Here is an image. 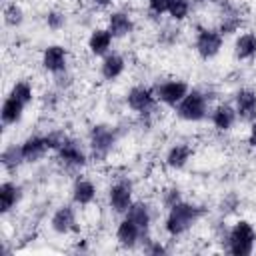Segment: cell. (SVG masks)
I'll use <instances>...</instances> for the list:
<instances>
[{
    "instance_id": "4dcf8cb0",
    "label": "cell",
    "mask_w": 256,
    "mask_h": 256,
    "mask_svg": "<svg viewBox=\"0 0 256 256\" xmlns=\"http://www.w3.org/2000/svg\"><path fill=\"white\" fill-rule=\"evenodd\" d=\"M180 200H184V192H182V188L178 184H166L158 194V202H160V206L164 210L176 206Z\"/></svg>"
},
{
    "instance_id": "6da1fadb",
    "label": "cell",
    "mask_w": 256,
    "mask_h": 256,
    "mask_svg": "<svg viewBox=\"0 0 256 256\" xmlns=\"http://www.w3.org/2000/svg\"><path fill=\"white\" fill-rule=\"evenodd\" d=\"M208 208L200 202L194 200H180L176 206L166 210L164 222H162V230L168 238L176 240L182 238L184 234H188L204 216H206Z\"/></svg>"
},
{
    "instance_id": "484cf974",
    "label": "cell",
    "mask_w": 256,
    "mask_h": 256,
    "mask_svg": "<svg viewBox=\"0 0 256 256\" xmlns=\"http://www.w3.org/2000/svg\"><path fill=\"white\" fill-rule=\"evenodd\" d=\"M0 164H2V170L8 174V172H16L20 166H24V156H22V148H20V142H10L2 148L0 152Z\"/></svg>"
},
{
    "instance_id": "8992f818",
    "label": "cell",
    "mask_w": 256,
    "mask_h": 256,
    "mask_svg": "<svg viewBox=\"0 0 256 256\" xmlns=\"http://www.w3.org/2000/svg\"><path fill=\"white\" fill-rule=\"evenodd\" d=\"M124 106L138 118H152L160 104H158V98L152 86L134 84L124 94Z\"/></svg>"
},
{
    "instance_id": "52a82bcc",
    "label": "cell",
    "mask_w": 256,
    "mask_h": 256,
    "mask_svg": "<svg viewBox=\"0 0 256 256\" xmlns=\"http://www.w3.org/2000/svg\"><path fill=\"white\" fill-rule=\"evenodd\" d=\"M216 10H218V24L216 28L224 38L236 36L238 32L244 30L246 24V14L244 8L236 0H212Z\"/></svg>"
},
{
    "instance_id": "74e56055",
    "label": "cell",
    "mask_w": 256,
    "mask_h": 256,
    "mask_svg": "<svg viewBox=\"0 0 256 256\" xmlns=\"http://www.w3.org/2000/svg\"><path fill=\"white\" fill-rule=\"evenodd\" d=\"M248 126L250 128H248V134H246V144H248V148L256 150V120L252 124H248Z\"/></svg>"
},
{
    "instance_id": "4fadbf2b",
    "label": "cell",
    "mask_w": 256,
    "mask_h": 256,
    "mask_svg": "<svg viewBox=\"0 0 256 256\" xmlns=\"http://www.w3.org/2000/svg\"><path fill=\"white\" fill-rule=\"evenodd\" d=\"M114 238H116V244L122 248V250H136V248H142V244L148 240L144 236V232L128 218V216H120L118 224H116V230H114Z\"/></svg>"
},
{
    "instance_id": "603a6c76",
    "label": "cell",
    "mask_w": 256,
    "mask_h": 256,
    "mask_svg": "<svg viewBox=\"0 0 256 256\" xmlns=\"http://www.w3.org/2000/svg\"><path fill=\"white\" fill-rule=\"evenodd\" d=\"M24 198V188L12 178H4L0 182V212L2 216H8Z\"/></svg>"
},
{
    "instance_id": "d590c367",
    "label": "cell",
    "mask_w": 256,
    "mask_h": 256,
    "mask_svg": "<svg viewBox=\"0 0 256 256\" xmlns=\"http://www.w3.org/2000/svg\"><path fill=\"white\" fill-rule=\"evenodd\" d=\"M146 12L152 18H162L168 12V0H146Z\"/></svg>"
},
{
    "instance_id": "83f0119b",
    "label": "cell",
    "mask_w": 256,
    "mask_h": 256,
    "mask_svg": "<svg viewBox=\"0 0 256 256\" xmlns=\"http://www.w3.org/2000/svg\"><path fill=\"white\" fill-rule=\"evenodd\" d=\"M8 94L14 96V98H18V100H20L22 104H26V106L34 104V100H36V88H34V84H32L30 80H26V78L14 80L12 86H10V90H8Z\"/></svg>"
},
{
    "instance_id": "9a60e30c",
    "label": "cell",
    "mask_w": 256,
    "mask_h": 256,
    "mask_svg": "<svg viewBox=\"0 0 256 256\" xmlns=\"http://www.w3.org/2000/svg\"><path fill=\"white\" fill-rule=\"evenodd\" d=\"M104 26L110 30V34L114 36V40H124V38H128V36L134 34V30H136V20H134V16H132L128 10H124V8H114V10L108 12Z\"/></svg>"
},
{
    "instance_id": "7402d4cb",
    "label": "cell",
    "mask_w": 256,
    "mask_h": 256,
    "mask_svg": "<svg viewBox=\"0 0 256 256\" xmlns=\"http://www.w3.org/2000/svg\"><path fill=\"white\" fill-rule=\"evenodd\" d=\"M192 158H194V148L190 146V142H174L164 152V166L172 172H180L190 164Z\"/></svg>"
},
{
    "instance_id": "ac0fdd59",
    "label": "cell",
    "mask_w": 256,
    "mask_h": 256,
    "mask_svg": "<svg viewBox=\"0 0 256 256\" xmlns=\"http://www.w3.org/2000/svg\"><path fill=\"white\" fill-rule=\"evenodd\" d=\"M208 120H210V126L216 130V132H230L236 122H238V114H236V108L232 102H216L212 108H210V114H208Z\"/></svg>"
},
{
    "instance_id": "d6986e66",
    "label": "cell",
    "mask_w": 256,
    "mask_h": 256,
    "mask_svg": "<svg viewBox=\"0 0 256 256\" xmlns=\"http://www.w3.org/2000/svg\"><path fill=\"white\" fill-rule=\"evenodd\" d=\"M114 36L106 26H94L86 38V50L92 58H102L114 50Z\"/></svg>"
},
{
    "instance_id": "f35d334b",
    "label": "cell",
    "mask_w": 256,
    "mask_h": 256,
    "mask_svg": "<svg viewBox=\"0 0 256 256\" xmlns=\"http://www.w3.org/2000/svg\"><path fill=\"white\" fill-rule=\"evenodd\" d=\"M114 2H116V0H92V4H94L96 8H110Z\"/></svg>"
},
{
    "instance_id": "d6a6232c",
    "label": "cell",
    "mask_w": 256,
    "mask_h": 256,
    "mask_svg": "<svg viewBox=\"0 0 256 256\" xmlns=\"http://www.w3.org/2000/svg\"><path fill=\"white\" fill-rule=\"evenodd\" d=\"M240 204H242V200H240V196H238L236 192H226V194L220 198V202H218V212H220L222 216H228V214L236 212V210L240 208Z\"/></svg>"
},
{
    "instance_id": "2e32d148",
    "label": "cell",
    "mask_w": 256,
    "mask_h": 256,
    "mask_svg": "<svg viewBox=\"0 0 256 256\" xmlns=\"http://www.w3.org/2000/svg\"><path fill=\"white\" fill-rule=\"evenodd\" d=\"M20 148H22V156L26 164H38L50 154V146H48L44 132H32L24 136L20 140Z\"/></svg>"
},
{
    "instance_id": "8d00e7d4",
    "label": "cell",
    "mask_w": 256,
    "mask_h": 256,
    "mask_svg": "<svg viewBox=\"0 0 256 256\" xmlns=\"http://www.w3.org/2000/svg\"><path fill=\"white\" fill-rule=\"evenodd\" d=\"M60 98H62V94H60L58 90L46 92V94L42 96V108H44V110H54V108L60 104Z\"/></svg>"
},
{
    "instance_id": "e0dca14e",
    "label": "cell",
    "mask_w": 256,
    "mask_h": 256,
    "mask_svg": "<svg viewBox=\"0 0 256 256\" xmlns=\"http://www.w3.org/2000/svg\"><path fill=\"white\" fill-rule=\"evenodd\" d=\"M232 104L236 108L238 114V122L244 124H252L256 120V90L250 86H240L234 96H232Z\"/></svg>"
},
{
    "instance_id": "1f68e13d",
    "label": "cell",
    "mask_w": 256,
    "mask_h": 256,
    "mask_svg": "<svg viewBox=\"0 0 256 256\" xmlns=\"http://www.w3.org/2000/svg\"><path fill=\"white\" fill-rule=\"evenodd\" d=\"M182 36V30L176 22H170L166 26H162V30L158 32V42L164 44V46H174Z\"/></svg>"
},
{
    "instance_id": "277c9868",
    "label": "cell",
    "mask_w": 256,
    "mask_h": 256,
    "mask_svg": "<svg viewBox=\"0 0 256 256\" xmlns=\"http://www.w3.org/2000/svg\"><path fill=\"white\" fill-rule=\"evenodd\" d=\"M256 248V228L250 220L238 218L230 224L226 240L222 242V250L230 256H250Z\"/></svg>"
},
{
    "instance_id": "f1b7e54d",
    "label": "cell",
    "mask_w": 256,
    "mask_h": 256,
    "mask_svg": "<svg viewBox=\"0 0 256 256\" xmlns=\"http://www.w3.org/2000/svg\"><path fill=\"white\" fill-rule=\"evenodd\" d=\"M192 0H168V20L170 22H176V24H182L190 18L192 14Z\"/></svg>"
},
{
    "instance_id": "44dd1931",
    "label": "cell",
    "mask_w": 256,
    "mask_h": 256,
    "mask_svg": "<svg viewBox=\"0 0 256 256\" xmlns=\"http://www.w3.org/2000/svg\"><path fill=\"white\" fill-rule=\"evenodd\" d=\"M124 216H128V218L144 232L146 238H152V236H150V232H152V222H154V206H152V202H148V200H144V198H136Z\"/></svg>"
},
{
    "instance_id": "e575fe53",
    "label": "cell",
    "mask_w": 256,
    "mask_h": 256,
    "mask_svg": "<svg viewBox=\"0 0 256 256\" xmlns=\"http://www.w3.org/2000/svg\"><path fill=\"white\" fill-rule=\"evenodd\" d=\"M142 252L152 254V256H162V254H168V252H170V248L166 246V242H164V240L148 238V240L142 244Z\"/></svg>"
},
{
    "instance_id": "30bf717a",
    "label": "cell",
    "mask_w": 256,
    "mask_h": 256,
    "mask_svg": "<svg viewBox=\"0 0 256 256\" xmlns=\"http://www.w3.org/2000/svg\"><path fill=\"white\" fill-rule=\"evenodd\" d=\"M152 88L156 92L158 104L174 110L180 104V100L190 92L192 86L184 78H180V76H168V78H158L152 84Z\"/></svg>"
},
{
    "instance_id": "5b68a950",
    "label": "cell",
    "mask_w": 256,
    "mask_h": 256,
    "mask_svg": "<svg viewBox=\"0 0 256 256\" xmlns=\"http://www.w3.org/2000/svg\"><path fill=\"white\" fill-rule=\"evenodd\" d=\"M54 156H56V162L64 170H70V172L84 170L90 164V160H92L90 158V152H88V146L80 138H76L72 134H68L64 138V142L58 146V150L54 152Z\"/></svg>"
},
{
    "instance_id": "4316f807",
    "label": "cell",
    "mask_w": 256,
    "mask_h": 256,
    "mask_svg": "<svg viewBox=\"0 0 256 256\" xmlns=\"http://www.w3.org/2000/svg\"><path fill=\"white\" fill-rule=\"evenodd\" d=\"M2 22H4V26L12 28V30H18L26 22L24 8L16 0H6L4 2V8H2Z\"/></svg>"
},
{
    "instance_id": "ffe728a7",
    "label": "cell",
    "mask_w": 256,
    "mask_h": 256,
    "mask_svg": "<svg viewBox=\"0 0 256 256\" xmlns=\"http://www.w3.org/2000/svg\"><path fill=\"white\" fill-rule=\"evenodd\" d=\"M128 68V62H126V56L118 50H112L108 52L106 56L100 58V64H98V76L104 80V82H116L118 78L124 76Z\"/></svg>"
},
{
    "instance_id": "7a4b0ae2",
    "label": "cell",
    "mask_w": 256,
    "mask_h": 256,
    "mask_svg": "<svg viewBox=\"0 0 256 256\" xmlns=\"http://www.w3.org/2000/svg\"><path fill=\"white\" fill-rule=\"evenodd\" d=\"M118 140H120L118 126L108 122H94L86 134V146H88L90 158L94 162H106L110 154L116 150Z\"/></svg>"
},
{
    "instance_id": "836d02e7",
    "label": "cell",
    "mask_w": 256,
    "mask_h": 256,
    "mask_svg": "<svg viewBox=\"0 0 256 256\" xmlns=\"http://www.w3.org/2000/svg\"><path fill=\"white\" fill-rule=\"evenodd\" d=\"M74 74L70 72V70H66V72H62V74H56V76H52V88L54 90H58L60 94H66L72 86H74Z\"/></svg>"
},
{
    "instance_id": "d4e9b609",
    "label": "cell",
    "mask_w": 256,
    "mask_h": 256,
    "mask_svg": "<svg viewBox=\"0 0 256 256\" xmlns=\"http://www.w3.org/2000/svg\"><path fill=\"white\" fill-rule=\"evenodd\" d=\"M26 108H28V106H26V104H22L18 98H14V96L6 94V96H4V100H2V106H0V120H2V124H4L6 128L20 124V122H22V118H24Z\"/></svg>"
},
{
    "instance_id": "9c48e42d",
    "label": "cell",
    "mask_w": 256,
    "mask_h": 256,
    "mask_svg": "<svg viewBox=\"0 0 256 256\" xmlns=\"http://www.w3.org/2000/svg\"><path fill=\"white\" fill-rule=\"evenodd\" d=\"M224 36L220 34V30L216 26H198L196 32H194V52L200 60L208 62V60H214L222 48H224Z\"/></svg>"
},
{
    "instance_id": "cb8c5ba5",
    "label": "cell",
    "mask_w": 256,
    "mask_h": 256,
    "mask_svg": "<svg viewBox=\"0 0 256 256\" xmlns=\"http://www.w3.org/2000/svg\"><path fill=\"white\" fill-rule=\"evenodd\" d=\"M232 54L238 62H252L256 60V32L254 30H242L234 36Z\"/></svg>"
},
{
    "instance_id": "5bb4252c",
    "label": "cell",
    "mask_w": 256,
    "mask_h": 256,
    "mask_svg": "<svg viewBox=\"0 0 256 256\" xmlns=\"http://www.w3.org/2000/svg\"><path fill=\"white\" fill-rule=\"evenodd\" d=\"M98 198V184L86 176L78 174L70 184V202H74L78 208H88Z\"/></svg>"
},
{
    "instance_id": "ba28073f",
    "label": "cell",
    "mask_w": 256,
    "mask_h": 256,
    "mask_svg": "<svg viewBox=\"0 0 256 256\" xmlns=\"http://www.w3.org/2000/svg\"><path fill=\"white\" fill-rule=\"evenodd\" d=\"M134 200V182L128 176H120L114 182H110L106 190V206L114 216H124Z\"/></svg>"
},
{
    "instance_id": "ab89813d",
    "label": "cell",
    "mask_w": 256,
    "mask_h": 256,
    "mask_svg": "<svg viewBox=\"0 0 256 256\" xmlns=\"http://www.w3.org/2000/svg\"><path fill=\"white\" fill-rule=\"evenodd\" d=\"M204 2H210V0H192V4H204Z\"/></svg>"
},
{
    "instance_id": "f546056e",
    "label": "cell",
    "mask_w": 256,
    "mask_h": 256,
    "mask_svg": "<svg viewBox=\"0 0 256 256\" xmlns=\"http://www.w3.org/2000/svg\"><path fill=\"white\" fill-rule=\"evenodd\" d=\"M42 20H44V26H46L48 30L60 32V30H64L66 24H68V14H66L64 10H60V8H48V10L44 12Z\"/></svg>"
},
{
    "instance_id": "7c38bea8",
    "label": "cell",
    "mask_w": 256,
    "mask_h": 256,
    "mask_svg": "<svg viewBox=\"0 0 256 256\" xmlns=\"http://www.w3.org/2000/svg\"><path fill=\"white\" fill-rule=\"evenodd\" d=\"M40 66L50 76H56V74H62V72L70 70V52H68V48L64 44H58V42L46 44L40 52Z\"/></svg>"
},
{
    "instance_id": "3957f363",
    "label": "cell",
    "mask_w": 256,
    "mask_h": 256,
    "mask_svg": "<svg viewBox=\"0 0 256 256\" xmlns=\"http://www.w3.org/2000/svg\"><path fill=\"white\" fill-rule=\"evenodd\" d=\"M212 94L206 88H190V92L180 100V104L174 108V114L178 120L188 124H198L208 120L210 108H212Z\"/></svg>"
},
{
    "instance_id": "8fae6325",
    "label": "cell",
    "mask_w": 256,
    "mask_h": 256,
    "mask_svg": "<svg viewBox=\"0 0 256 256\" xmlns=\"http://www.w3.org/2000/svg\"><path fill=\"white\" fill-rule=\"evenodd\" d=\"M50 230L56 236H68L78 232V206L74 202H62L54 208V212L50 214L48 220Z\"/></svg>"
}]
</instances>
